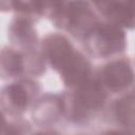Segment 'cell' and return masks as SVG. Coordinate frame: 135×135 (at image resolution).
I'll list each match as a JSON object with an SVG mask.
<instances>
[{"label":"cell","instance_id":"cell-1","mask_svg":"<svg viewBox=\"0 0 135 135\" xmlns=\"http://www.w3.org/2000/svg\"><path fill=\"white\" fill-rule=\"evenodd\" d=\"M40 49L47 66L58 74L65 89L78 88L94 75L95 68L89 56L78 50L64 33L45 34Z\"/></svg>","mask_w":135,"mask_h":135},{"label":"cell","instance_id":"cell-2","mask_svg":"<svg viewBox=\"0 0 135 135\" xmlns=\"http://www.w3.org/2000/svg\"><path fill=\"white\" fill-rule=\"evenodd\" d=\"M63 103L64 120L76 127H86L102 116L110 95L94 75L83 84L75 89L60 92Z\"/></svg>","mask_w":135,"mask_h":135},{"label":"cell","instance_id":"cell-3","mask_svg":"<svg viewBox=\"0 0 135 135\" xmlns=\"http://www.w3.org/2000/svg\"><path fill=\"white\" fill-rule=\"evenodd\" d=\"M80 45L89 57L109 60L124 55L128 37L124 28L102 18Z\"/></svg>","mask_w":135,"mask_h":135},{"label":"cell","instance_id":"cell-4","mask_svg":"<svg viewBox=\"0 0 135 135\" xmlns=\"http://www.w3.org/2000/svg\"><path fill=\"white\" fill-rule=\"evenodd\" d=\"M47 63L41 49L21 51L11 44L3 45L0 55V78L13 81L20 78H39L46 72Z\"/></svg>","mask_w":135,"mask_h":135},{"label":"cell","instance_id":"cell-5","mask_svg":"<svg viewBox=\"0 0 135 135\" xmlns=\"http://www.w3.org/2000/svg\"><path fill=\"white\" fill-rule=\"evenodd\" d=\"M101 19L89 0H69L51 22L54 27L80 43Z\"/></svg>","mask_w":135,"mask_h":135},{"label":"cell","instance_id":"cell-6","mask_svg":"<svg viewBox=\"0 0 135 135\" xmlns=\"http://www.w3.org/2000/svg\"><path fill=\"white\" fill-rule=\"evenodd\" d=\"M42 94V85L36 78H20L8 81L0 91L1 115L6 117L23 116L31 111Z\"/></svg>","mask_w":135,"mask_h":135},{"label":"cell","instance_id":"cell-7","mask_svg":"<svg viewBox=\"0 0 135 135\" xmlns=\"http://www.w3.org/2000/svg\"><path fill=\"white\" fill-rule=\"evenodd\" d=\"M95 76L111 98L128 93L135 88V64L124 55L104 60L95 69Z\"/></svg>","mask_w":135,"mask_h":135},{"label":"cell","instance_id":"cell-8","mask_svg":"<svg viewBox=\"0 0 135 135\" xmlns=\"http://www.w3.org/2000/svg\"><path fill=\"white\" fill-rule=\"evenodd\" d=\"M30 114L32 123L39 129L37 133H59L55 128L64 119L60 93H42L33 104Z\"/></svg>","mask_w":135,"mask_h":135},{"label":"cell","instance_id":"cell-9","mask_svg":"<svg viewBox=\"0 0 135 135\" xmlns=\"http://www.w3.org/2000/svg\"><path fill=\"white\" fill-rule=\"evenodd\" d=\"M101 117L115 128L110 133H135V88L111 98Z\"/></svg>","mask_w":135,"mask_h":135},{"label":"cell","instance_id":"cell-10","mask_svg":"<svg viewBox=\"0 0 135 135\" xmlns=\"http://www.w3.org/2000/svg\"><path fill=\"white\" fill-rule=\"evenodd\" d=\"M99 15L124 30L135 31V0H89Z\"/></svg>","mask_w":135,"mask_h":135},{"label":"cell","instance_id":"cell-11","mask_svg":"<svg viewBox=\"0 0 135 135\" xmlns=\"http://www.w3.org/2000/svg\"><path fill=\"white\" fill-rule=\"evenodd\" d=\"M6 36L9 44L21 51H31L40 47L36 23L28 18L13 15L6 28Z\"/></svg>","mask_w":135,"mask_h":135},{"label":"cell","instance_id":"cell-12","mask_svg":"<svg viewBox=\"0 0 135 135\" xmlns=\"http://www.w3.org/2000/svg\"><path fill=\"white\" fill-rule=\"evenodd\" d=\"M34 124L25 119L23 116L19 117H6L2 116V128L1 134L8 135V134H28L34 133L35 130L33 129Z\"/></svg>","mask_w":135,"mask_h":135},{"label":"cell","instance_id":"cell-13","mask_svg":"<svg viewBox=\"0 0 135 135\" xmlns=\"http://www.w3.org/2000/svg\"><path fill=\"white\" fill-rule=\"evenodd\" d=\"M43 19L50 21L56 17L69 0H37Z\"/></svg>","mask_w":135,"mask_h":135},{"label":"cell","instance_id":"cell-14","mask_svg":"<svg viewBox=\"0 0 135 135\" xmlns=\"http://www.w3.org/2000/svg\"><path fill=\"white\" fill-rule=\"evenodd\" d=\"M134 64H135V61H134Z\"/></svg>","mask_w":135,"mask_h":135}]
</instances>
